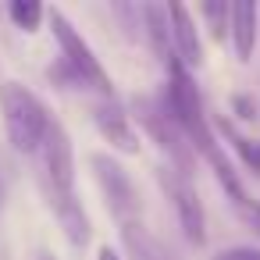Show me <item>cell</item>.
<instances>
[{
	"label": "cell",
	"instance_id": "cell-1",
	"mask_svg": "<svg viewBox=\"0 0 260 260\" xmlns=\"http://www.w3.org/2000/svg\"><path fill=\"white\" fill-rule=\"evenodd\" d=\"M0 114H4V128H8V143L18 153H40L47 128H50V111L47 104L22 82H4L0 86Z\"/></svg>",
	"mask_w": 260,
	"mask_h": 260
},
{
	"label": "cell",
	"instance_id": "cell-2",
	"mask_svg": "<svg viewBox=\"0 0 260 260\" xmlns=\"http://www.w3.org/2000/svg\"><path fill=\"white\" fill-rule=\"evenodd\" d=\"M168 114L175 118V125L185 132L189 146L200 150L214 139L210 125H207V111H203V96L200 86L192 79V72L182 61H168Z\"/></svg>",
	"mask_w": 260,
	"mask_h": 260
},
{
	"label": "cell",
	"instance_id": "cell-3",
	"mask_svg": "<svg viewBox=\"0 0 260 260\" xmlns=\"http://www.w3.org/2000/svg\"><path fill=\"white\" fill-rule=\"evenodd\" d=\"M47 22H50V32H54V40H57V47H61V61H64L89 89H96L104 100H114V82H111L107 68H104L100 57L89 50V43L82 40V32L68 22V15H64L61 8H47Z\"/></svg>",
	"mask_w": 260,
	"mask_h": 260
},
{
	"label": "cell",
	"instance_id": "cell-4",
	"mask_svg": "<svg viewBox=\"0 0 260 260\" xmlns=\"http://www.w3.org/2000/svg\"><path fill=\"white\" fill-rule=\"evenodd\" d=\"M136 121H139L143 132L160 146V153L168 157V168L178 171V175H185V178H192L196 150L189 146L185 132L175 125V118L168 114V107L160 111V107H153V104H146V100H136Z\"/></svg>",
	"mask_w": 260,
	"mask_h": 260
},
{
	"label": "cell",
	"instance_id": "cell-5",
	"mask_svg": "<svg viewBox=\"0 0 260 260\" xmlns=\"http://www.w3.org/2000/svg\"><path fill=\"white\" fill-rule=\"evenodd\" d=\"M89 168H93V175H96V182H100V192H104V200H107V210L118 217V224L139 221L143 200H139V189H136V182L128 178V171H125L111 153H93V157H89Z\"/></svg>",
	"mask_w": 260,
	"mask_h": 260
},
{
	"label": "cell",
	"instance_id": "cell-6",
	"mask_svg": "<svg viewBox=\"0 0 260 260\" xmlns=\"http://www.w3.org/2000/svg\"><path fill=\"white\" fill-rule=\"evenodd\" d=\"M40 160H43V175L40 185L43 192H75V153H72V136L64 132V125L54 118L47 128V139L40 146Z\"/></svg>",
	"mask_w": 260,
	"mask_h": 260
},
{
	"label": "cell",
	"instance_id": "cell-7",
	"mask_svg": "<svg viewBox=\"0 0 260 260\" xmlns=\"http://www.w3.org/2000/svg\"><path fill=\"white\" fill-rule=\"evenodd\" d=\"M160 185H164V192H168V200L175 207V217L182 224V235L192 246H203L207 242V217H203V203L196 196L192 178H185V175H178V171H171L164 164L160 168Z\"/></svg>",
	"mask_w": 260,
	"mask_h": 260
},
{
	"label": "cell",
	"instance_id": "cell-8",
	"mask_svg": "<svg viewBox=\"0 0 260 260\" xmlns=\"http://www.w3.org/2000/svg\"><path fill=\"white\" fill-rule=\"evenodd\" d=\"M168 15V40H171V57L182 61L189 72L203 64V40H200V29L192 22V11L185 4H168L164 8Z\"/></svg>",
	"mask_w": 260,
	"mask_h": 260
},
{
	"label": "cell",
	"instance_id": "cell-9",
	"mask_svg": "<svg viewBox=\"0 0 260 260\" xmlns=\"http://www.w3.org/2000/svg\"><path fill=\"white\" fill-rule=\"evenodd\" d=\"M93 121H96V132L118 150V153H139V132L136 125L128 121L125 107H118L114 100H104L93 107Z\"/></svg>",
	"mask_w": 260,
	"mask_h": 260
},
{
	"label": "cell",
	"instance_id": "cell-10",
	"mask_svg": "<svg viewBox=\"0 0 260 260\" xmlns=\"http://www.w3.org/2000/svg\"><path fill=\"white\" fill-rule=\"evenodd\" d=\"M43 196H47V203H50V210H54V217H57L64 239H68L75 249L89 246V239H93L89 214L82 210V203L75 200V192H68V196H61V192H43Z\"/></svg>",
	"mask_w": 260,
	"mask_h": 260
},
{
	"label": "cell",
	"instance_id": "cell-11",
	"mask_svg": "<svg viewBox=\"0 0 260 260\" xmlns=\"http://www.w3.org/2000/svg\"><path fill=\"white\" fill-rule=\"evenodd\" d=\"M256 18H260L256 4H232L228 11V32H232V43L242 64L253 57V47H256Z\"/></svg>",
	"mask_w": 260,
	"mask_h": 260
},
{
	"label": "cell",
	"instance_id": "cell-12",
	"mask_svg": "<svg viewBox=\"0 0 260 260\" xmlns=\"http://www.w3.org/2000/svg\"><path fill=\"white\" fill-rule=\"evenodd\" d=\"M121 242H125V249H128V256L132 260H171L168 256V249L139 224V221H132V224H121Z\"/></svg>",
	"mask_w": 260,
	"mask_h": 260
},
{
	"label": "cell",
	"instance_id": "cell-13",
	"mask_svg": "<svg viewBox=\"0 0 260 260\" xmlns=\"http://www.w3.org/2000/svg\"><path fill=\"white\" fill-rule=\"evenodd\" d=\"M8 18H11L22 32H36L40 22L47 18V8L36 4V0H11V4H8Z\"/></svg>",
	"mask_w": 260,
	"mask_h": 260
},
{
	"label": "cell",
	"instance_id": "cell-14",
	"mask_svg": "<svg viewBox=\"0 0 260 260\" xmlns=\"http://www.w3.org/2000/svg\"><path fill=\"white\" fill-rule=\"evenodd\" d=\"M217 125H221V132L232 139V146H235V153L242 157V164H246L249 171H256V175H260V139H246V136H239L228 121H217Z\"/></svg>",
	"mask_w": 260,
	"mask_h": 260
},
{
	"label": "cell",
	"instance_id": "cell-15",
	"mask_svg": "<svg viewBox=\"0 0 260 260\" xmlns=\"http://www.w3.org/2000/svg\"><path fill=\"white\" fill-rule=\"evenodd\" d=\"M228 11H232V4H217V0L200 4V15L210 25V40H224V32H228Z\"/></svg>",
	"mask_w": 260,
	"mask_h": 260
},
{
	"label": "cell",
	"instance_id": "cell-16",
	"mask_svg": "<svg viewBox=\"0 0 260 260\" xmlns=\"http://www.w3.org/2000/svg\"><path fill=\"white\" fill-rule=\"evenodd\" d=\"M232 111H235L242 121H256V114H260V111H256V100L246 96V93H235V96H232Z\"/></svg>",
	"mask_w": 260,
	"mask_h": 260
},
{
	"label": "cell",
	"instance_id": "cell-17",
	"mask_svg": "<svg viewBox=\"0 0 260 260\" xmlns=\"http://www.w3.org/2000/svg\"><path fill=\"white\" fill-rule=\"evenodd\" d=\"M214 260H260V249H253V246H232V249H221Z\"/></svg>",
	"mask_w": 260,
	"mask_h": 260
},
{
	"label": "cell",
	"instance_id": "cell-18",
	"mask_svg": "<svg viewBox=\"0 0 260 260\" xmlns=\"http://www.w3.org/2000/svg\"><path fill=\"white\" fill-rule=\"evenodd\" d=\"M239 217L246 221V228H253V232L260 235V203H256V200H249L246 207H239Z\"/></svg>",
	"mask_w": 260,
	"mask_h": 260
},
{
	"label": "cell",
	"instance_id": "cell-19",
	"mask_svg": "<svg viewBox=\"0 0 260 260\" xmlns=\"http://www.w3.org/2000/svg\"><path fill=\"white\" fill-rule=\"evenodd\" d=\"M96 260H121V256H118L114 246H100V249H96Z\"/></svg>",
	"mask_w": 260,
	"mask_h": 260
},
{
	"label": "cell",
	"instance_id": "cell-20",
	"mask_svg": "<svg viewBox=\"0 0 260 260\" xmlns=\"http://www.w3.org/2000/svg\"><path fill=\"white\" fill-rule=\"evenodd\" d=\"M0 210H4V178H0Z\"/></svg>",
	"mask_w": 260,
	"mask_h": 260
}]
</instances>
